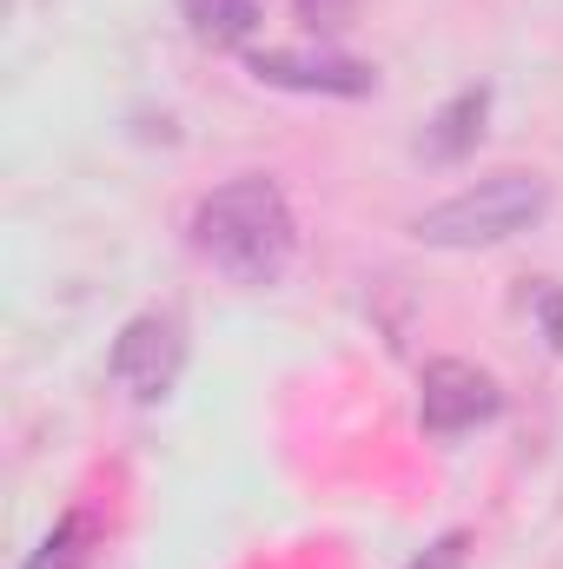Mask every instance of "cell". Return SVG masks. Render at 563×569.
<instances>
[{
	"label": "cell",
	"mask_w": 563,
	"mask_h": 569,
	"mask_svg": "<svg viewBox=\"0 0 563 569\" xmlns=\"http://www.w3.org/2000/svg\"><path fill=\"white\" fill-rule=\"evenodd\" d=\"M192 246L213 272H226L246 291H266L292 272V252H298L292 199L279 192V179L239 172L192 206Z\"/></svg>",
	"instance_id": "6da1fadb"
},
{
	"label": "cell",
	"mask_w": 563,
	"mask_h": 569,
	"mask_svg": "<svg viewBox=\"0 0 563 569\" xmlns=\"http://www.w3.org/2000/svg\"><path fill=\"white\" fill-rule=\"evenodd\" d=\"M544 212H551V186L537 172H491V179L424 206L412 232L437 252H477V246H504V239L531 232Z\"/></svg>",
	"instance_id": "7a4b0ae2"
},
{
	"label": "cell",
	"mask_w": 563,
	"mask_h": 569,
	"mask_svg": "<svg viewBox=\"0 0 563 569\" xmlns=\"http://www.w3.org/2000/svg\"><path fill=\"white\" fill-rule=\"evenodd\" d=\"M107 371H113V385H120L134 405L172 398V385H179V371H186V331H179V318H172V311H140V318H127L120 338H113V351H107Z\"/></svg>",
	"instance_id": "3957f363"
},
{
	"label": "cell",
	"mask_w": 563,
	"mask_h": 569,
	"mask_svg": "<svg viewBox=\"0 0 563 569\" xmlns=\"http://www.w3.org/2000/svg\"><path fill=\"white\" fill-rule=\"evenodd\" d=\"M246 73L259 87H285V93H325V100H365L378 93V67L352 60V53H332V47H259L246 53Z\"/></svg>",
	"instance_id": "277c9868"
},
{
	"label": "cell",
	"mask_w": 563,
	"mask_h": 569,
	"mask_svg": "<svg viewBox=\"0 0 563 569\" xmlns=\"http://www.w3.org/2000/svg\"><path fill=\"white\" fill-rule=\"evenodd\" d=\"M504 411V391L491 371L464 365V358H431L418 378V425L431 437H464V430L491 425Z\"/></svg>",
	"instance_id": "5b68a950"
},
{
	"label": "cell",
	"mask_w": 563,
	"mask_h": 569,
	"mask_svg": "<svg viewBox=\"0 0 563 569\" xmlns=\"http://www.w3.org/2000/svg\"><path fill=\"white\" fill-rule=\"evenodd\" d=\"M484 120H491V87H464V93H451V100L424 120L418 159L424 166H457V159H471L477 140H484Z\"/></svg>",
	"instance_id": "8992f818"
},
{
	"label": "cell",
	"mask_w": 563,
	"mask_h": 569,
	"mask_svg": "<svg viewBox=\"0 0 563 569\" xmlns=\"http://www.w3.org/2000/svg\"><path fill=\"white\" fill-rule=\"evenodd\" d=\"M93 543H100V510L93 503H73V510L53 517V530L33 543V557L20 569H87Z\"/></svg>",
	"instance_id": "52a82bcc"
},
{
	"label": "cell",
	"mask_w": 563,
	"mask_h": 569,
	"mask_svg": "<svg viewBox=\"0 0 563 569\" xmlns=\"http://www.w3.org/2000/svg\"><path fill=\"white\" fill-rule=\"evenodd\" d=\"M179 7H186L192 33L213 40V47H246L259 33V20H266L259 0H179Z\"/></svg>",
	"instance_id": "ba28073f"
},
{
	"label": "cell",
	"mask_w": 563,
	"mask_h": 569,
	"mask_svg": "<svg viewBox=\"0 0 563 569\" xmlns=\"http://www.w3.org/2000/svg\"><path fill=\"white\" fill-rule=\"evenodd\" d=\"M464 557H471V530H444V537H431L405 569H464Z\"/></svg>",
	"instance_id": "9c48e42d"
},
{
	"label": "cell",
	"mask_w": 563,
	"mask_h": 569,
	"mask_svg": "<svg viewBox=\"0 0 563 569\" xmlns=\"http://www.w3.org/2000/svg\"><path fill=\"white\" fill-rule=\"evenodd\" d=\"M531 318H537L544 345H551V351H563V284L557 279H544L537 291H531Z\"/></svg>",
	"instance_id": "30bf717a"
},
{
	"label": "cell",
	"mask_w": 563,
	"mask_h": 569,
	"mask_svg": "<svg viewBox=\"0 0 563 569\" xmlns=\"http://www.w3.org/2000/svg\"><path fill=\"white\" fill-rule=\"evenodd\" d=\"M298 20H305L312 33H338V27L352 20V0H298Z\"/></svg>",
	"instance_id": "8fae6325"
}]
</instances>
